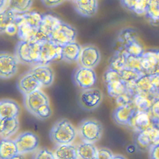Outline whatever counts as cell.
<instances>
[{
    "label": "cell",
    "instance_id": "cell-1",
    "mask_svg": "<svg viewBox=\"0 0 159 159\" xmlns=\"http://www.w3.org/2000/svg\"><path fill=\"white\" fill-rule=\"evenodd\" d=\"M24 105L29 112L39 119L44 120L52 114L49 99L40 89L24 95Z\"/></svg>",
    "mask_w": 159,
    "mask_h": 159
},
{
    "label": "cell",
    "instance_id": "cell-2",
    "mask_svg": "<svg viewBox=\"0 0 159 159\" xmlns=\"http://www.w3.org/2000/svg\"><path fill=\"white\" fill-rule=\"evenodd\" d=\"M42 42L37 40H21L16 43L14 55L19 63L23 65L39 64Z\"/></svg>",
    "mask_w": 159,
    "mask_h": 159
},
{
    "label": "cell",
    "instance_id": "cell-3",
    "mask_svg": "<svg viewBox=\"0 0 159 159\" xmlns=\"http://www.w3.org/2000/svg\"><path fill=\"white\" fill-rule=\"evenodd\" d=\"M77 134V130L69 120L61 119L53 125L49 136L55 144L59 145L72 143Z\"/></svg>",
    "mask_w": 159,
    "mask_h": 159
},
{
    "label": "cell",
    "instance_id": "cell-4",
    "mask_svg": "<svg viewBox=\"0 0 159 159\" xmlns=\"http://www.w3.org/2000/svg\"><path fill=\"white\" fill-rule=\"evenodd\" d=\"M77 133L83 141L95 143L102 137V126L96 119H84L79 124Z\"/></svg>",
    "mask_w": 159,
    "mask_h": 159
},
{
    "label": "cell",
    "instance_id": "cell-5",
    "mask_svg": "<svg viewBox=\"0 0 159 159\" xmlns=\"http://www.w3.org/2000/svg\"><path fill=\"white\" fill-rule=\"evenodd\" d=\"M76 30L71 25L61 22L52 34L50 40L55 43L63 46L75 42Z\"/></svg>",
    "mask_w": 159,
    "mask_h": 159
},
{
    "label": "cell",
    "instance_id": "cell-6",
    "mask_svg": "<svg viewBox=\"0 0 159 159\" xmlns=\"http://www.w3.org/2000/svg\"><path fill=\"white\" fill-rule=\"evenodd\" d=\"M102 98V93L98 88H91L83 89L79 96L80 104L84 109L91 111L100 105Z\"/></svg>",
    "mask_w": 159,
    "mask_h": 159
},
{
    "label": "cell",
    "instance_id": "cell-7",
    "mask_svg": "<svg viewBox=\"0 0 159 159\" xmlns=\"http://www.w3.org/2000/svg\"><path fill=\"white\" fill-rule=\"evenodd\" d=\"M19 152L24 155L35 152L39 144V139L36 134L32 132H24L20 134L15 139Z\"/></svg>",
    "mask_w": 159,
    "mask_h": 159
},
{
    "label": "cell",
    "instance_id": "cell-8",
    "mask_svg": "<svg viewBox=\"0 0 159 159\" xmlns=\"http://www.w3.org/2000/svg\"><path fill=\"white\" fill-rule=\"evenodd\" d=\"M61 22L58 17L50 14H43L35 36V40L40 42L50 40V36L57 25Z\"/></svg>",
    "mask_w": 159,
    "mask_h": 159
},
{
    "label": "cell",
    "instance_id": "cell-9",
    "mask_svg": "<svg viewBox=\"0 0 159 159\" xmlns=\"http://www.w3.org/2000/svg\"><path fill=\"white\" fill-rule=\"evenodd\" d=\"M61 58V46L50 40L42 42L39 64L48 65L55 60Z\"/></svg>",
    "mask_w": 159,
    "mask_h": 159
},
{
    "label": "cell",
    "instance_id": "cell-10",
    "mask_svg": "<svg viewBox=\"0 0 159 159\" xmlns=\"http://www.w3.org/2000/svg\"><path fill=\"white\" fill-rule=\"evenodd\" d=\"M18 60L16 56L8 52H1L0 54V77L9 79L14 76L18 70Z\"/></svg>",
    "mask_w": 159,
    "mask_h": 159
},
{
    "label": "cell",
    "instance_id": "cell-11",
    "mask_svg": "<svg viewBox=\"0 0 159 159\" xmlns=\"http://www.w3.org/2000/svg\"><path fill=\"white\" fill-rule=\"evenodd\" d=\"M101 60V54L98 48L93 45H88L81 48L78 59L79 65L94 68Z\"/></svg>",
    "mask_w": 159,
    "mask_h": 159
},
{
    "label": "cell",
    "instance_id": "cell-12",
    "mask_svg": "<svg viewBox=\"0 0 159 159\" xmlns=\"http://www.w3.org/2000/svg\"><path fill=\"white\" fill-rule=\"evenodd\" d=\"M76 84L83 89L93 88L96 81V75L93 68L80 66L74 74Z\"/></svg>",
    "mask_w": 159,
    "mask_h": 159
},
{
    "label": "cell",
    "instance_id": "cell-13",
    "mask_svg": "<svg viewBox=\"0 0 159 159\" xmlns=\"http://www.w3.org/2000/svg\"><path fill=\"white\" fill-rule=\"evenodd\" d=\"M17 87L23 95H26L40 89L42 85L34 75L30 71H28L19 77L17 80Z\"/></svg>",
    "mask_w": 159,
    "mask_h": 159
},
{
    "label": "cell",
    "instance_id": "cell-14",
    "mask_svg": "<svg viewBox=\"0 0 159 159\" xmlns=\"http://www.w3.org/2000/svg\"><path fill=\"white\" fill-rule=\"evenodd\" d=\"M15 22L17 26V34L19 40H31L35 39L38 28L24 20L20 14L17 13Z\"/></svg>",
    "mask_w": 159,
    "mask_h": 159
},
{
    "label": "cell",
    "instance_id": "cell-15",
    "mask_svg": "<svg viewBox=\"0 0 159 159\" xmlns=\"http://www.w3.org/2000/svg\"><path fill=\"white\" fill-rule=\"evenodd\" d=\"M29 71L39 81L42 86L48 87L52 84L54 80V73L48 65H36Z\"/></svg>",
    "mask_w": 159,
    "mask_h": 159
},
{
    "label": "cell",
    "instance_id": "cell-16",
    "mask_svg": "<svg viewBox=\"0 0 159 159\" xmlns=\"http://www.w3.org/2000/svg\"><path fill=\"white\" fill-rule=\"evenodd\" d=\"M129 125L140 132L148 129L153 124L149 112L136 110Z\"/></svg>",
    "mask_w": 159,
    "mask_h": 159
},
{
    "label": "cell",
    "instance_id": "cell-17",
    "mask_svg": "<svg viewBox=\"0 0 159 159\" xmlns=\"http://www.w3.org/2000/svg\"><path fill=\"white\" fill-rule=\"evenodd\" d=\"M136 110L133 104L127 106H117L113 111V119L119 125H129Z\"/></svg>",
    "mask_w": 159,
    "mask_h": 159
},
{
    "label": "cell",
    "instance_id": "cell-18",
    "mask_svg": "<svg viewBox=\"0 0 159 159\" xmlns=\"http://www.w3.org/2000/svg\"><path fill=\"white\" fill-rule=\"evenodd\" d=\"M142 57V66L145 74H153L159 65V50L144 52Z\"/></svg>",
    "mask_w": 159,
    "mask_h": 159
},
{
    "label": "cell",
    "instance_id": "cell-19",
    "mask_svg": "<svg viewBox=\"0 0 159 159\" xmlns=\"http://www.w3.org/2000/svg\"><path fill=\"white\" fill-rule=\"evenodd\" d=\"M20 154L15 140L9 139H1L0 158L14 159L20 158Z\"/></svg>",
    "mask_w": 159,
    "mask_h": 159
},
{
    "label": "cell",
    "instance_id": "cell-20",
    "mask_svg": "<svg viewBox=\"0 0 159 159\" xmlns=\"http://www.w3.org/2000/svg\"><path fill=\"white\" fill-rule=\"evenodd\" d=\"M20 108L14 101L9 99H2L0 102V119L17 117Z\"/></svg>",
    "mask_w": 159,
    "mask_h": 159
},
{
    "label": "cell",
    "instance_id": "cell-21",
    "mask_svg": "<svg viewBox=\"0 0 159 159\" xmlns=\"http://www.w3.org/2000/svg\"><path fill=\"white\" fill-rule=\"evenodd\" d=\"M73 3L76 11L83 17H92L98 10L97 0H76Z\"/></svg>",
    "mask_w": 159,
    "mask_h": 159
},
{
    "label": "cell",
    "instance_id": "cell-22",
    "mask_svg": "<svg viewBox=\"0 0 159 159\" xmlns=\"http://www.w3.org/2000/svg\"><path fill=\"white\" fill-rule=\"evenodd\" d=\"M81 48V47L75 42L61 46V60L68 63L78 61Z\"/></svg>",
    "mask_w": 159,
    "mask_h": 159
},
{
    "label": "cell",
    "instance_id": "cell-23",
    "mask_svg": "<svg viewBox=\"0 0 159 159\" xmlns=\"http://www.w3.org/2000/svg\"><path fill=\"white\" fill-rule=\"evenodd\" d=\"M19 128V122L17 117L0 119L1 139H9L15 134Z\"/></svg>",
    "mask_w": 159,
    "mask_h": 159
},
{
    "label": "cell",
    "instance_id": "cell-24",
    "mask_svg": "<svg viewBox=\"0 0 159 159\" xmlns=\"http://www.w3.org/2000/svg\"><path fill=\"white\" fill-rule=\"evenodd\" d=\"M54 154L55 158L76 159L78 158L77 146L71 143L59 145L55 148Z\"/></svg>",
    "mask_w": 159,
    "mask_h": 159
},
{
    "label": "cell",
    "instance_id": "cell-25",
    "mask_svg": "<svg viewBox=\"0 0 159 159\" xmlns=\"http://www.w3.org/2000/svg\"><path fill=\"white\" fill-rule=\"evenodd\" d=\"M150 0H120L122 6L138 15H145Z\"/></svg>",
    "mask_w": 159,
    "mask_h": 159
},
{
    "label": "cell",
    "instance_id": "cell-26",
    "mask_svg": "<svg viewBox=\"0 0 159 159\" xmlns=\"http://www.w3.org/2000/svg\"><path fill=\"white\" fill-rule=\"evenodd\" d=\"M107 94L109 96L116 98L127 91V83L121 77L115 79L106 84Z\"/></svg>",
    "mask_w": 159,
    "mask_h": 159
},
{
    "label": "cell",
    "instance_id": "cell-27",
    "mask_svg": "<svg viewBox=\"0 0 159 159\" xmlns=\"http://www.w3.org/2000/svg\"><path fill=\"white\" fill-rule=\"evenodd\" d=\"M77 150L78 158L97 159L98 149L94 143L83 141L78 145Z\"/></svg>",
    "mask_w": 159,
    "mask_h": 159
},
{
    "label": "cell",
    "instance_id": "cell-28",
    "mask_svg": "<svg viewBox=\"0 0 159 159\" xmlns=\"http://www.w3.org/2000/svg\"><path fill=\"white\" fill-rule=\"evenodd\" d=\"M153 103L152 98L145 93H137L133 98V105L138 111L149 112Z\"/></svg>",
    "mask_w": 159,
    "mask_h": 159
},
{
    "label": "cell",
    "instance_id": "cell-29",
    "mask_svg": "<svg viewBox=\"0 0 159 159\" xmlns=\"http://www.w3.org/2000/svg\"><path fill=\"white\" fill-rule=\"evenodd\" d=\"M127 52L122 48V50H116L109 61V68L118 72L125 68Z\"/></svg>",
    "mask_w": 159,
    "mask_h": 159
},
{
    "label": "cell",
    "instance_id": "cell-30",
    "mask_svg": "<svg viewBox=\"0 0 159 159\" xmlns=\"http://www.w3.org/2000/svg\"><path fill=\"white\" fill-rule=\"evenodd\" d=\"M135 84L138 93H143L150 96L152 94L155 89L150 74L143 75L135 81Z\"/></svg>",
    "mask_w": 159,
    "mask_h": 159
},
{
    "label": "cell",
    "instance_id": "cell-31",
    "mask_svg": "<svg viewBox=\"0 0 159 159\" xmlns=\"http://www.w3.org/2000/svg\"><path fill=\"white\" fill-rule=\"evenodd\" d=\"M34 0H7L6 7L17 14L28 12L32 6Z\"/></svg>",
    "mask_w": 159,
    "mask_h": 159
},
{
    "label": "cell",
    "instance_id": "cell-32",
    "mask_svg": "<svg viewBox=\"0 0 159 159\" xmlns=\"http://www.w3.org/2000/svg\"><path fill=\"white\" fill-rule=\"evenodd\" d=\"M145 16L152 24H159V0L150 1Z\"/></svg>",
    "mask_w": 159,
    "mask_h": 159
},
{
    "label": "cell",
    "instance_id": "cell-33",
    "mask_svg": "<svg viewBox=\"0 0 159 159\" xmlns=\"http://www.w3.org/2000/svg\"><path fill=\"white\" fill-rule=\"evenodd\" d=\"M17 13L7 7L1 11L0 14V31L1 33H4L5 29L7 25L13 23L16 20Z\"/></svg>",
    "mask_w": 159,
    "mask_h": 159
},
{
    "label": "cell",
    "instance_id": "cell-34",
    "mask_svg": "<svg viewBox=\"0 0 159 159\" xmlns=\"http://www.w3.org/2000/svg\"><path fill=\"white\" fill-rule=\"evenodd\" d=\"M121 78L126 83L135 82L140 76L145 73L142 71H139L129 68H124L119 71Z\"/></svg>",
    "mask_w": 159,
    "mask_h": 159
},
{
    "label": "cell",
    "instance_id": "cell-35",
    "mask_svg": "<svg viewBox=\"0 0 159 159\" xmlns=\"http://www.w3.org/2000/svg\"><path fill=\"white\" fill-rule=\"evenodd\" d=\"M125 67L143 72L142 66V57L132 55L127 53Z\"/></svg>",
    "mask_w": 159,
    "mask_h": 159
},
{
    "label": "cell",
    "instance_id": "cell-36",
    "mask_svg": "<svg viewBox=\"0 0 159 159\" xmlns=\"http://www.w3.org/2000/svg\"><path fill=\"white\" fill-rule=\"evenodd\" d=\"M134 97L127 91L124 94L117 96L116 99V104L118 106H127L132 104Z\"/></svg>",
    "mask_w": 159,
    "mask_h": 159
},
{
    "label": "cell",
    "instance_id": "cell-37",
    "mask_svg": "<svg viewBox=\"0 0 159 159\" xmlns=\"http://www.w3.org/2000/svg\"><path fill=\"white\" fill-rule=\"evenodd\" d=\"M151 147L159 144V128L153 125L147 129Z\"/></svg>",
    "mask_w": 159,
    "mask_h": 159
},
{
    "label": "cell",
    "instance_id": "cell-38",
    "mask_svg": "<svg viewBox=\"0 0 159 159\" xmlns=\"http://www.w3.org/2000/svg\"><path fill=\"white\" fill-rule=\"evenodd\" d=\"M137 141V143L142 148H147L151 147V143L148 137L147 129L139 132Z\"/></svg>",
    "mask_w": 159,
    "mask_h": 159
},
{
    "label": "cell",
    "instance_id": "cell-39",
    "mask_svg": "<svg viewBox=\"0 0 159 159\" xmlns=\"http://www.w3.org/2000/svg\"><path fill=\"white\" fill-rule=\"evenodd\" d=\"M34 158L36 159H54L55 156L52 151L47 148H41L34 154Z\"/></svg>",
    "mask_w": 159,
    "mask_h": 159
},
{
    "label": "cell",
    "instance_id": "cell-40",
    "mask_svg": "<svg viewBox=\"0 0 159 159\" xmlns=\"http://www.w3.org/2000/svg\"><path fill=\"white\" fill-rule=\"evenodd\" d=\"M114 155L108 148H100L98 149L97 159H114Z\"/></svg>",
    "mask_w": 159,
    "mask_h": 159
},
{
    "label": "cell",
    "instance_id": "cell-41",
    "mask_svg": "<svg viewBox=\"0 0 159 159\" xmlns=\"http://www.w3.org/2000/svg\"><path fill=\"white\" fill-rule=\"evenodd\" d=\"M152 122L159 119V99L155 101L149 111Z\"/></svg>",
    "mask_w": 159,
    "mask_h": 159
},
{
    "label": "cell",
    "instance_id": "cell-42",
    "mask_svg": "<svg viewBox=\"0 0 159 159\" xmlns=\"http://www.w3.org/2000/svg\"><path fill=\"white\" fill-rule=\"evenodd\" d=\"M41 1L45 6L47 7L52 8L61 4L65 0H41Z\"/></svg>",
    "mask_w": 159,
    "mask_h": 159
},
{
    "label": "cell",
    "instance_id": "cell-43",
    "mask_svg": "<svg viewBox=\"0 0 159 159\" xmlns=\"http://www.w3.org/2000/svg\"><path fill=\"white\" fill-rule=\"evenodd\" d=\"M17 32V26L15 22L7 25L4 31V33L9 35H13Z\"/></svg>",
    "mask_w": 159,
    "mask_h": 159
},
{
    "label": "cell",
    "instance_id": "cell-44",
    "mask_svg": "<svg viewBox=\"0 0 159 159\" xmlns=\"http://www.w3.org/2000/svg\"><path fill=\"white\" fill-rule=\"evenodd\" d=\"M150 158L159 159V144L150 147Z\"/></svg>",
    "mask_w": 159,
    "mask_h": 159
},
{
    "label": "cell",
    "instance_id": "cell-45",
    "mask_svg": "<svg viewBox=\"0 0 159 159\" xmlns=\"http://www.w3.org/2000/svg\"><path fill=\"white\" fill-rule=\"evenodd\" d=\"M6 2V0H1V3H0L1 11H2V9H4L5 8Z\"/></svg>",
    "mask_w": 159,
    "mask_h": 159
},
{
    "label": "cell",
    "instance_id": "cell-46",
    "mask_svg": "<svg viewBox=\"0 0 159 159\" xmlns=\"http://www.w3.org/2000/svg\"><path fill=\"white\" fill-rule=\"evenodd\" d=\"M127 149V151H128L129 152H130V153H132V152H133L135 150V148H134V147L132 146V145L129 146Z\"/></svg>",
    "mask_w": 159,
    "mask_h": 159
},
{
    "label": "cell",
    "instance_id": "cell-47",
    "mask_svg": "<svg viewBox=\"0 0 159 159\" xmlns=\"http://www.w3.org/2000/svg\"><path fill=\"white\" fill-rule=\"evenodd\" d=\"M153 125H155V126H156V127L159 128V119L154 120L153 122Z\"/></svg>",
    "mask_w": 159,
    "mask_h": 159
},
{
    "label": "cell",
    "instance_id": "cell-48",
    "mask_svg": "<svg viewBox=\"0 0 159 159\" xmlns=\"http://www.w3.org/2000/svg\"><path fill=\"white\" fill-rule=\"evenodd\" d=\"M125 157L124 156H121L120 155H114V158H125Z\"/></svg>",
    "mask_w": 159,
    "mask_h": 159
},
{
    "label": "cell",
    "instance_id": "cell-49",
    "mask_svg": "<svg viewBox=\"0 0 159 159\" xmlns=\"http://www.w3.org/2000/svg\"><path fill=\"white\" fill-rule=\"evenodd\" d=\"M155 73H157L159 74V65H158V68H157V71H156Z\"/></svg>",
    "mask_w": 159,
    "mask_h": 159
},
{
    "label": "cell",
    "instance_id": "cell-50",
    "mask_svg": "<svg viewBox=\"0 0 159 159\" xmlns=\"http://www.w3.org/2000/svg\"><path fill=\"white\" fill-rule=\"evenodd\" d=\"M71 1L73 2V1H76V0H71Z\"/></svg>",
    "mask_w": 159,
    "mask_h": 159
}]
</instances>
